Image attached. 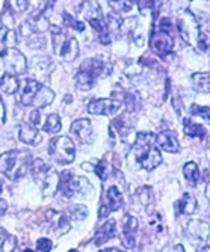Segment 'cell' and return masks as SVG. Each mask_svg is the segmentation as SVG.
Masks as SVG:
<instances>
[{
	"mask_svg": "<svg viewBox=\"0 0 210 252\" xmlns=\"http://www.w3.org/2000/svg\"><path fill=\"white\" fill-rule=\"evenodd\" d=\"M107 3L112 8V11L118 14H124L133 9L136 0H107Z\"/></svg>",
	"mask_w": 210,
	"mask_h": 252,
	"instance_id": "29",
	"label": "cell"
},
{
	"mask_svg": "<svg viewBox=\"0 0 210 252\" xmlns=\"http://www.w3.org/2000/svg\"><path fill=\"white\" fill-rule=\"evenodd\" d=\"M191 113H192V115L203 117L204 120H207V121H209V106L192 104V107H191Z\"/></svg>",
	"mask_w": 210,
	"mask_h": 252,
	"instance_id": "44",
	"label": "cell"
},
{
	"mask_svg": "<svg viewBox=\"0 0 210 252\" xmlns=\"http://www.w3.org/2000/svg\"><path fill=\"white\" fill-rule=\"evenodd\" d=\"M68 252H79V251H77V249H70Z\"/></svg>",
	"mask_w": 210,
	"mask_h": 252,
	"instance_id": "53",
	"label": "cell"
},
{
	"mask_svg": "<svg viewBox=\"0 0 210 252\" xmlns=\"http://www.w3.org/2000/svg\"><path fill=\"white\" fill-rule=\"evenodd\" d=\"M31 124L34 126V127H36V126H39V123H41V113H39V110L38 109H35L34 112H31Z\"/></svg>",
	"mask_w": 210,
	"mask_h": 252,
	"instance_id": "45",
	"label": "cell"
},
{
	"mask_svg": "<svg viewBox=\"0 0 210 252\" xmlns=\"http://www.w3.org/2000/svg\"><path fill=\"white\" fill-rule=\"evenodd\" d=\"M112 127L118 131V134L121 137H126L130 131H132V127H133V123L132 120L127 117V115H123L120 118H116L113 123H112Z\"/></svg>",
	"mask_w": 210,
	"mask_h": 252,
	"instance_id": "26",
	"label": "cell"
},
{
	"mask_svg": "<svg viewBox=\"0 0 210 252\" xmlns=\"http://www.w3.org/2000/svg\"><path fill=\"white\" fill-rule=\"evenodd\" d=\"M50 29V35H52V42H53V50L56 55H59L61 49L64 47L65 41L68 39V35L64 29H61L59 26H49Z\"/></svg>",
	"mask_w": 210,
	"mask_h": 252,
	"instance_id": "22",
	"label": "cell"
},
{
	"mask_svg": "<svg viewBox=\"0 0 210 252\" xmlns=\"http://www.w3.org/2000/svg\"><path fill=\"white\" fill-rule=\"evenodd\" d=\"M107 65L97 58L86 59L80 63L79 71L76 73V86L82 91H89L96 85V79L100 77Z\"/></svg>",
	"mask_w": 210,
	"mask_h": 252,
	"instance_id": "3",
	"label": "cell"
},
{
	"mask_svg": "<svg viewBox=\"0 0 210 252\" xmlns=\"http://www.w3.org/2000/svg\"><path fill=\"white\" fill-rule=\"evenodd\" d=\"M173 252H184V248H183V245H175Z\"/></svg>",
	"mask_w": 210,
	"mask_h": 252,
	"instance_id": "51",
	"label": "cell"
},
{
	"mask_svg": "<svg viewBox=\"0 0 210 252\" xmlns=\"http://www.w3.org/2000/svg\"><path fill=\"white\" fill-rule=\"evenodd\" d=\"M17 248V239L0 228V252H14Z\"/></svg>",
	"mask_w": 210,
	"mask_h": 252,
	"instance_id": "25",
	"label": "cell"
},
{
	"mask_svg": "<svg viewBox=\"0 0 210 252\" xmlns=\"http://www.w3.org/2000/svg\"><path fill=\"white\" fill-rule=\"evenodd\" d=\"M177 26H178L180 36L184 39V42H188V44L197 42V38L201 29H200L198 20L191 11H183V14L177 18Z\"/></svg>",
	"mask_w": 210,
	"mask_h": 252,
	"instance_id": "7",
	"label": "cell"
},
{
	"mask_svg": "<svg viewBox=\"0 0 210 252\" xmlns=\"http://www.w3.org/2000/svg\"><path fill=\"white\" fill-rule=\"evenodd\" d=\"M156 145V134L153 133H138L132 148V156L141 168L153 171L162 163V156Z\"/></svg>",
	"mask_w": 210,
	"mask_h": 252,
	"instance_id": "1",
	"label": "cell"
},
{
	"mask_svg": "<svg viewBox=\"0 0 210 252\" xmlns=\"http://www.w3.org/2000/svg\"><path fill=\"white\" fill-rule=\"evenodd\" d=\"M59 190L65 198H73L76 195L88 193L91 190V185L85 177H77L65 171L59 175Z\"/></svg>",
	"mask_w": 210,
	"mask_h": 252,
	"instance_id": "6",
	"label": "cell"
},
{
	"mask_svg": "<svg viewBox=\"0 0 210 252\" xmlns=\"http://www.w3.org/2000/svg\"><path fill=\"white\" fill-rule=\"evenodd\" d=\"M178 210L183 215H192L197 210V199L191 193H183L178 201Z\"/></svg>",
	"mask_w": 210,
	"mask_h": 252,
	"instance_id": "23",
	"label": "cell"
},
{
	"mask_svg": "<svg viewBox=\"0 0 210 252\" xmlns=\"http://www.w3.org/2000/svg\"><path fill=\"white\" fill-rule=\"evenodd\" d=\"M62 17H64V25H65L67 28H73V29L77 31V32L85 31V23H83V21L76 20L74 17H71L68 12H62Z\"/></svg>",
	"mask_w": 210,
	"mask_h": 252,
	"instance_id": "36",
	"label": "cell"
},
{
	"mask_svg": "<svg viewBox=\"0 0 210 252\" xmlns=\"http://www.w3.org/2000/svg\"><path fill=\"white\" fill-rule=\"evenodd\" d=\"M195 44L198 45L200 52L206 53V52L209 50V35H207V32H200V35H198Z\"/></svg>",
	"mask_w": 210,
	"mask_h": 252,
	"instance_id": "42",
	"label": "cell"
},
{
	"mask_svg": "<svg viewBox=\"0 0 210 252\" xmlns=\"http://www.w3.org/2000/svg\"><path fill=\"white\" fill-rule=\"evenodd\" d=\"M115 233H116V223H115L113 219H109V220H106V222L99 228V230H97L94 243H96L97 246H102V245L106 243L109 239H112V237L115 236Z\"/></svg>",
	"mask_w": 210,
	"mask_h": 252,
	"instance_id": "16",
	"label": "cell"
},
{
	"mask_svg": "<svg viewBox=\"0 0 210 252\" xmlns=\"http://www.w3.org/2000/svg\"><path fill=\"white\" fill-rule=\"evenodd\" d=\"M77 55H79V44H77V41L74 38H71V36H68V39L65 41L64 47L61 49L58 56L61 59L67 61V62H71V61H74L77 58Z\"/></svg>",
	"mask_w": 210,
	"mask_h": 252,
	"instance_id": "19",
	"label": "cell"
},
{
	"mask_svg": "<svg viewBox=\"0 0 210 252\" xmlns=\"http://www.w3.org/2000/svg\"><path fill=\"white\" fill-rule=\"evenodd\" d=\"M189 231L194 237H198V239H207V234H209V226L206 222H201V220H192L189 222L188 225Z\"/></svg>",
	"mask_w": 210,
	"mask_h": 252,
	"instance_id": "31",
	"label": "cell"
},
{
	"mask_svg": "<svg viewBox=\"0 0 210 252\" xmlns=\"http://www.w3.org/2000/svg\"><path fill=\"white\" fill-rule=\"evenodd\" d=\"M159 5H160V0H139V11H141V14L147 15L150 12L156 14L159 11Z\"/></svg>",
	"mask_w": 210,
	"mask_h": 252,
	"instance_id": "34",
	"label": "cell"
},
{
	"mask_svg": "<svg viewBox=\"0 0 210 252\" xmlns=\"http://www.w3.org/2000/svg\"><path fill=\"white\" fill-rule=\"evenodd\" d=\"M53 71V62L47 58H38L32 62V73L36 77H45Z\"/></svg>",
	"mask_w": 210,
	"mask_h": 252,
	"instance_id": "20",
	"label": "cell"
},
{
	"mask_svg": "<svg viewBox=\"0 0 210 252\" xmlns=\"http://www.w3.org/2000/svg\"><path fill=\"white\" fill-rule=\"evenodd\" d=\"M8 210V202L5 199H0V215H3Z\"/></svg>",
	"mask_w": 210,
	"mask_h": 252,
	"instance_id": "49",
	"label": "cell"
},
{
	"mask_svg": "<svg viewBox=\"0 0 210 252\" xmlns=\"http://www.w3.org/2000/svg\"><path fill=\"white\" fill-rule=\"evenodd\" d=\"M94 171H96V174L99 175L100 180H106L109 177V174H110V166H109V163L106 162V160H100V162L94 166Z\"/></svg>",
	"mask_w": 210,
	"mask_h": 252,
	"instance_id": "40",
	"label": "cell"
},
{
	"mask_svg": "<svg viewBox=\"0 0 210 252\" xmlns=\"http://www.w3.org/2000/svg\"><path fill=\"white\" fill-rule=\"evenodd\" d=\"M41 185H42V195L45 198L53 196L59 190V174L53 169H49Z\"/></svg>",
	"mask_w": 210,
	"mask_h": 252,
	"instance_id": "14",
	"label": "cell"
},
{
	"mask_svg": "<svg viewBox=\"0 0 210 252\" xmlns=\"http://www.w3.org/2000/svg\"><path fill=\"white\" fill-rule=\"evenodd\" d=\"M100 252H124V251H121V249H118V248H107V249H103V251H100Z\"/></svg>",
	"mask_w": 210,
	"mask_h": 252,
	"instance_id": "50",
	"label": "cell"
},
{
	"mask_svg": "<svg viewBox=\"0 0 210 252\" xmlns=\"http://www.w3.org/2000/svg\"><path fill=\"white\" fill-rule=\"evenodd\" d=\"M173 106L175 107V110H177V113L178 115H181V112H183V107L180 106V101H178V98L175 97L174 100H173Z\"/></svg>",
	"mask_w": 210,
	"mask_h": 252,
	"instance_id": "48",
	"label": "cell"
},
{
	"mask_svg": "<svg viewBox=\"0 0 210 252\" xmlns=\"http://www.w3.org/2000/svg\"><path fill=\"white\" fill-rule=\"evenodd\" d=\"M32 156L28 151L12 150L0 156V172L6 175L9 180H20L25 177L31 168Z\"/></svg>",
	"mask_w": 210,
	"mask_h": 252,
	"instance_id": "2",
	"label": "cell"
},
{
	"mask_svg": "<svg viewBox=\"0 0 210 252\" xmlns=\"http://www.w3.org/2000/svg\"><path fill=\"white\" fill-rule=\"evenodd\" d=\"M138 196H139V199H141V202L144 205H148V204L153 202V190L150 188H142L141 190H139Z\"/></svg>",
	"mask_w": 210,
	"mask_h": 252,
	"instance_id": "41",
	"label": "cell"
},
{
	"mask_svg": "<svg viewBox=\"0 0 210 252\" xmlns=\"http://www.w3.org/2000/svg\"><path fill=\"white\" fill-rule=\"evenodd\" d=\"M41 85L42 83L35 80V79H26L25 82H23L21 89L17 91L18 93V95H17L18 103L23 106H32V100L36 94V91L41 88Z\"/></svg>",
	"mask_w": 210,
	"mask_h": 252,
	"instance_id": "12",
	"label": "cell"
},
{
	"mask_svg": "<svg viewBox=\"0 0 210 252\" xmlns=\"http://www.w3.org/2000/svg\"><path fill=\"white\" fill-rule=\"evenodd\" d=\"M123 103L112 98H100L88 104V112L91 115H115L121 109Z\"/></svg>",
	"mask_w": 210,
	"mask_h": 252,
	"instance_id": "9",
	"label": "cell"
},
{
	"mask_svg": "<svg viewBox=\"0 0 210 252\" xmlns=\"http://www.w3.org/2000/svg\"><path fill=\"white\" fill-rule=\"evenodd\" d=\"M17 6H18V11H26L28 9V0H17Z\"/></svg>",
	"mask_w": 210,
	"mask_h": 252,
	"instance_id": "46",
	"label": "cell"
},
{
	"mask_svg": "<svg viewBox=\"0 0 210 252\" xmlns=\"http://www.w3.org/2000/svg\"><path fill=\"white\" fill-rule=\"evenodd\" d=\"M183 123H184V128L183 130H184V133L188 134V136H191V137H200V139H206L207 133H206L204 127H201L200 124L192 123L188 118H186Z\"/></svg>",
	"mask_w": 210,
	"mask_h": 252,
	"instance_id": "28",
	"label": "cell"
},
{
	"mask_svg": "<svg viewBox=\"0 0 210 252\" xmlns=\"http://www.w3.org/2000/svg\"><path fill=\"white\" fill-rule=\"evenodd\" d=\"M55 100V93L47 88V86H44L41 85V88L36 91V94L32 100V106H35L36 109H41V107H45V106H49L52 104V101Z\"/></svg>",
	"mask_w": 210,
	"mask_h": 252,
	"instance_id": "17",
	"label": "cell"
},
{
	"mask_svg": "<svg viewBox=\"0 0 210 252\" xmlns=\"http://www.w3.org/2000/svg\"><path fill=\"white\" fill-rule=\"evenodd\" d=\"M139 228V223H138V219L130 216V215H126L124 219H123V234H132L135 236V233L138 231Z\"/></svg>",
	"mask_w": 210,
	"mask_h": 252,
	"instance_id": "35",
	"label": "cell"
},
{
	"mask_svg": "<svg viewBox=\"0 0 210 252\" xmlns=\"http://www.w3.org/2000/svg\"><path fill=\"white\" fill-rule=\"evenodd\" d=\"M79 12H80V15H83L89 23L103 18V14H102V9H100L99 3L91 2V0H88V2H83V3L80 5Z\"/></svg>",
	"mask_w": 210,
	"mask_h": 252,
	"instance_id": "18",
	"label": "cell"
},
{
	"mask_svg": "<svg viewBox=\"0 0 210 252\" xmlns=\"http://www.w3.org/2000/svg\"><path fill=\"white\" fill-rule=\"evenodd\" d=\"M23 252H34L32 249H25V251H23Z\"/></svg>",
	"mask_w": 210,
	"mask_h": 252,
	"instance_id": "54",
	"label": "cell"
},
{
	"mask_svg": "<svg viewBox=\"0 0 210 252\" xmlns=\"http://www.w3.org/2000/svg\"><path fill=\"white\" fill-rule=\"evenodd\" d=\"M192 85L200 93H209L210 89V80H209V73H197L192 76Z\"/></svg>",
	"mask_w": 210,
	"mask_h": 252,
	"instance_id": "30",
	"label": "cell"
},
{
	"mask_svg": "<svg viewBox=\"0 0 210 252\" xmlns=\"http://www.w3.org/2000/svg\"><path fill=\"white\" fill-rule=\"evenodd\" d=\"M150 45H151V50L160 56V58H165L167 55L171 53L173 47H174V39L171 36V32L168 31H162V29H156L151 32V38H150Z\"/></svg>",
	"mask_w": 210,
	"mask_h": 252,
	"instance_id": "8",
	"label": "cell"
},
{
	"mask_svg": "<svg viewBox=\"0 0 210 252\" xmlns=\"http://www.w3.org/2000/svg\"><path fill=\"white\" fill-rule=\"evenodd\" d=\"M28 70V61L14 47L0 49V71L5 74L18 76Z\"/></svg>",
	"mask_w": 210,
	"mask_h": 252,
	"instance_id": "5",
	"label": "cell"
},
{
	"mask_svg": "<svg viewBox=\"0 0 210 252\" xmlns=\"http://www.w3.org/2000/svg\"><path fill=\"white\" fill-rule=\"evenodd\" d=\"M28 47L29 49H44L45 38L41 33H32L28 36Z\"/></svg>",
	"mask_w": 210,
	"mask_h": 252,
	"instance_id": "39",
	"label": "cell"
},
{
	"mask_svg": "<svg viewBox=\"0 0 210 252\" xmlns=\"http://www.w3.org/2000/svg\"><path fill=\"white\" fill-rule=\"evenodd\" d=\"M68 215L71 216L73 219H76V220H83L88 216V209L85 207V205L74 204V205H71V207L68 209Z\"/></svg>",
	"mask_w": 210,
	"mask_h": 252,
	"instance_id": "37",
	"label": "cell"
},
{
	"mask_svg": "<svg viewBox=\"0 0 210 252\" xmlns=\"http://www.w3.org/2000/svg\"><path fill=\"white\" fill-rule=\"evenodd\" d=\"M0 192H2V183H0Z\"/></svg>",
	"mask_w": 210,
	"mask_h": 252,
	"instance_id": "55",
	"label": "cell"
},
{
	"mask_svg": "<svg viewBox=\"0 0 210 252\" xmlns=\"http://www.w3.org/2000/svg\"><path fill=\"white\" fill-rule=\"evenodd\" d=\"M45 218H47V220H49L50 231H53L56 236H64V234H67L70 230H71L70 220L65 218V215H62L59 212L47 210V213H45Z\"/></svg>",
	"mask_w": 210,
	"mask_h": 252,
	"instance_id": "10",
	"label": "cell"
},
{
	"mask_svg": "<svg viewBox=\"0 0 210 252\" xmlns=\"http://www.w3.org/2000/svg\"><path fill=\"white\" fill-rule=\"evenodd\" d=\"M109 213H110V212H109V209L106 207V205H102V207H100V213H99V218L103 219V218L109 216Z\"/></svg>",
	"mask_w": 210,
	"mask_h": 252,
	"instance_id": "47",
	"label": "cell"
},
{
	"mask_svg": "<svg viewBox=\"0 0 210 252\" xmlns=\"http://www.w3.org/2000/svg\"><path fill=\"white\" fill-rule=\"evenodd\" d=\"M49 156L61 165L73 163L76 157L74 142L67 136H56L49 144Z\"/></svg>",
	"mask_w": 210,
	"mask_h": 252,
	"instance_id": "4",
	"label": "cell"
},
{
	"mask_svg": "<svg viewBox=\"0 0 210 252\" xmlns=\"http://www.w3.org/2000/svg\"><path fill=\"white\" fill-rule=\"evenodd\" d=\"M18 137H20V141L26 145H38L41 142V134L38 128L34 127L32 124H23L20 127Z\"/></svg>",
	"mask_w": 210,
	"mask_h": 252,
	"instance_id": "15",
	"label": "cell"
},
{
	"mask_svg": "<svg viewBox=\"0 0 210 252\" xmlns=\"http://www.w3.org/2000/svg\"><path fill=\"white\" fill-rule=\"evenodd\" d=\"M15 44H17V33H15V31H11V29L5 31L2 38H0V45L5 47V49H9V47H14Z\"/></svg>",
	"mask_w": 210,
	"mask_h": 252,
	"instance_id": "38",
	"label": "cell"
},
{
	"mask_svg": "<svg viewBox=\"0 0 210 252\" xmlns=\"http://www.w3.org/2000/svg\"><path fill=\"white\" fill-rule=\"evenodd\" d=\"M0 89H2L5 94H15L20 89V82L12 74H3L0 77Z\"/></svg>",
	"mask_w": 210,
	"mask_h": 252,
	"instance_id": "24",
	"label": "cell"
},
{
	"mask_svg": "<svg viewBox=\"0 0 210 252\" xmlns=\"http://www.w3.org/2000/svg\"><path fill=\"white\" fill-rule=\"evenodd\" d=\"M49 166L45 165L41 158H36V160H32V163H31V168H29V171L32 172V175H34V178L38 181V183H42V180H44V177H45V174L49 172Z\"/></svg>",
	"mask_w": 210,
	"mask_h": 252,
	"instance_id": "27",
	"label": "cell"
},
{
	"mask_svg": "<svg viewBox=\"0 0 210 252\" xmlns=\"http://www.w3.org/2000/svg\"><path fill=\"white\" fill-rule=\"evenodd\" d=\"M52 240H49L47 237H41L36 242V252H50L52 251Z\"/></svg>",
	"mask_w": 210,
	"mask_h": 252,
	"instance_id": "43",
	"label": "cell"
},
{
	"mask_svg": "<svg viewBox=\"0 0 210 252\" xmlns=\"http://www.w3.org/2000/svg\"><path fill=\"white\" fill-rule=\"evenodd\" d=\"M3 32H5V29H3V23H2V20H0V38H2Z\"/></svg>",
	"mask_w": 210,
	"mask_h": 252,
	"instance_id": "52",
	"label": "cell"
},
{
	"mask_svg": "<svg viewBox=\"0 0 210 252\" xmlns=\"http://www.w3.org/2000/svg\"><path fill=\"white\" fill-rule=\"evenodd\" d=\"M121 205H123L121 192L118 190V188L110 186L106 190V207L109 209V212H116L121 209Z\"/></svg>",
	"mask_w": 210,
	"mask_h": 252,
	"instance_id": "21",
	"label": "cell"
},
{
	"mask_svg": "<svg viewBox=\"0 0 210 252\" xmlns=\"http://www.w3.org/2000/svg\"><path fill=\"white\" fill-rule=\"evenodd\" d=\"M183 175H184L186 180L189 181V185L195 186L198 178H200V171H198L197 163H194V162H188V163H186L183 166Z\"/></svg>",
	"mask_w": 210,
	"mask_h": 252,
	"instance_id": "32",
	"label": "cell"
},
{
	"mask_svg": "<svg viewBox=\"0 0 210 252\" xmlns=\"http://www.w3.org/2000/svg\"><path fill=\"white\" fill-rule=\"evenodd\" d=\"M61 118L56 113H50L47 115V120H45V124H44V130L47 133H58L62 127H61Z\"/></svg>",
	"mask_w": 210,
	"mask_h": 252,
	"instance_id": "33",
	"label": "cell"
},
{
	"mask_svg": "<svg viewBox=\"0 0 210 252\" xmlns=\"http://www.w3.org/2000/svg\"><path fill=\"white\" fill-rule=\"evenodd\" d=\"M156 147L168 151V153H178L180 151V144L174 131H163L156 136Z\"/></svg>",
	"mask_w": 210,
	"mask_h": 252,
	"instance_id": "13",
	"label": "cell"
},
{
	"mask_svg": "<svg viewBox=\"0 0 210 252\" xmlns=\"http://www.w3.org/2000/svg\"><path fill=\"white\" fill-rule=\"evenodd\" d=\"M70 133H71L76 139H79V142L82 144H92L94 142V131H92L91 123L89 120H77L71 124V128H70Z\"/></svg>",
	"mask_w": 210,
	"mask_h": 252,
	"instance_id": "11",
	"label": "cell"
}]
</instances>
